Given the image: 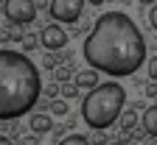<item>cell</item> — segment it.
Wrapping results in <instances>:
<instances>
[{"label": "cell", "mask_w": 157, "mask_h": 145, "mask_svg": "<svg viewBox=\"0 0 157 145\" xmlns=\"http://www.w3.org/2000/svg\"><path fill=\"white\" fill-rule=\"evenodd\" d=\"M82 53L93 73L124 78L137 73L146 61V39L129 14L107 11L93 23Z\"/></svg>", "instance_id": "1"}, {"label": "cell", "mask_w": 157, "mask_h": 145, "mask_svg": "<svg viewBox=\"0 0 157 145\" xmlns=\"http://www.w3.org/2000/svg\"><path fill=\"white\" fill-rule=\"evenodd\" d=\"M42 89V78L34 59L20 50L0 48V123L28 114Z\"/></svg>", "instance_id": "2"}, {"label": "cell", "mask_w": 157, "mask_h": 145, "mask_svg": "<svg viewBox=\"0 0 157 145\" xmlns=\"http://www.w3.org/2000/svg\"><path fill=\"white\" fill-rule=\"evenodd\" d=\"M126 103V92L118 81H107L98 84L95 89H90L82 100V117L93 131H104L107 126L118 120V114L124 112Z\"/></svg>", "instance_id": "3"}, {"label": "cell", "mask_w": 157, "mask_h": 145, "mask_svg": "<svg viewBox=\"0 0 157 145\" xmlns=\"http://www.w3.org/2000/svg\"><path fill=\"white\" fill-rule=\"evenodd\" d=\"M48 11L56 23L76 25L84 14V0H53V3H48Z\"/></svg>", "instance_id": "4"}, {"label": "cell", "mask_w": 157, "mask_h": 145, "mask_svg": "<svg viewBox=\"0 0 157 145\" xmlns=\"http://www.w3.org/2000/svg\"><path fill=\"white\" fill-rule=\"evenodd\" d=\"M3 14L9 20V25H28L36 20V6L31 0H6L3 3Z\"/></svg>", "instance_id": "5"}, {"label": "cell", "mask_w": 157, "mask_h": 145, "mask_svg": "<svg viewBox=\"0 0 157 145\" xmlns=\"http://www.w3.org/2000/svg\"><path fill=\"white\" fill-rule=\"evenodd\" d=\"M36 39H39V45H42L48 53H56V50H62V48L67 45V34L62 31V25H56V23L45 25L42 34H39Z\"/></svg>", "instance_id": "6"}, {"label": "cell", "mask_w": 157, "mask_h": 145, "mask_svg": "<svg viewBox=\"0 0 157 145\" xmlns=\"http://www.w3.org/2000/svg\"><path fill=\"white\" fill-rule=\"evenodd\" d=\"M28 126H31V134H34V137H39V134H48V131L53 129V120H51V114L34 112V114H31V120H28Z\"/></svg>", "instance_id": "7"}, {"label": "cell", "mask_w": 157, "mask_h": 145, "mask_svg": "<svg viewBox=\"0 0 157 145\" xmlns=\"http://www.w3.org/2000/svg\"><path fill=\"white\" fill-rule=\"evenodd\" d=\"M98 73H93V70H78L76 75H73V84H76V89H95L98 87Z\"/></svg>", "instance_id": "8"}, {"label": "cell", "mask_w": 157, "mask_h": 145, "mask_svg": "<svg viewBox=\"0 0 157 145\" xmlns=\"http://www.w3.org/2000/svg\"><path fill=\"white\" fill-rule=\"evenodd\" d=\"M140 126H143V131L154 140V134H157V106H149L146 112H143V117H140Z\"/></svg>", "instance_id": "9"}, {"label": "cell", "mask_w": 157, "mask_h": 145, "mask_svg": "<svg viewBox=\"0 0 157 145\" xmlns=\"http://www.w3.org/2000/svg\"><path fill=\"white\" fill-rule=\"evenodd\" d=\"M118 123H121L124 134H126V131H132V129L137 126V114H135V109H124L121 114H118Z\"/></svg>", "instance_id": "10"}, {"label": "cell", "mask_w": 157, "mask_h": 145, "mask_svg": "<svg viewBox=\"0 0 157 145\" xmlns=\"http://www.w3.org/2000/svg\"><path fill=\"white\" fill-rule=\"evenodd\" d=\"M48 109H51V112H53L56 117H65V114L70 112V106H67V103H65L62 98H53V100L48 103Z\"/></svg>", "instance_id": "11"}, {"label": "cell", "mask_w": 157, "mask_h": 145, "mask_svg": "<svg viewBox=\"0 0 157 145\" xmlns=\"http://www.w3.org/2000/svg\"><path fill=\"white\" fill-rule=\"evenodd\" d=\"M20 45H23V50H20V53H31V50H36V45H39V39L34 36V34H23V39H20Z\"/></svg>", "instance_id": "12"}, {"label": "cell", "mask_w": 157, "mask_h": 145, "mask_svg": "<svg viewBox=\"0 0 157 145\" xmlns=\"http://www.w3.org/2000/svg\"><path fill=\"white\" fill-rule=\"evenodd\" d=\"M59 145H90V142H87L84 134H67V137L59 140Z\"/></svg>", "instance_id": "13"}, {"label": "cell", "mask_w": 157, "mask_h": 145, "mask_svg": "<svg viewBox=\"0 0 157 145\" xmlns=\"http://www.w3.org/2000/svg\"><path fill=\"white\" fill-rule=\"evenodd\" d=\"M59 95H62V100H67V98H76V95H78V89H76L73 81H65V84L59 87Z\"/></svg>", "instance_id": "14"}, {"label": "cell", "mask_w": 157, "mask_h": 145, "mask_svg": "<svg viewBox=\"0 0 157 145\" xmlns=\"http://www.w3.org/2000/svg\"><path fill=\"white\" fill-rule=\"evenodd\" d=\"M87 142H90V145H107L109 140H107V134H104V131H93V134L87 137Z\"/></svg>", "instance_id": "15"}, {"label": "cell", "mask_w": 157, "mask_h": 145, "mask_svg": "<svg viewBox=\"0 0 157 145\" xmlns=\"http://www.w3.org/2000/svg\"><path fill=\"white\" fill-rule=\"evenodd\" d=\"M56 64H59L56 53H45V56H42V67H45V70H56Z\"/></svg>", "instance_id": "16"}, {"label": "cell", "mask_w": 157, "mask_h": 145, "mask_svg": "<svg viewBox=\"0 0 157 145\" xmlns=\"http://www.w3.org/2000/svg\"><path fill=\"white\" fill-rule=\"evenodd\" d=\"M56 78H59V81L65 84V81L70 78V70H67V67H56Z\"/></svg>", "instance_id": "17"}, {"label": "cell", "mask_w": 157, "mask_h": 145, "mask_svg": "<svg viewBox=\"0 0 157 145\" xmlns=\"http://www.w3.org/2000/svg\"><path fill=\"white\" fill-rule=\"evenodd\" d=\"M20 145H39V137H34V134H25L23 140H20Z\"/></svg>", "instance_id": "18"}, {"label": "cell", "mask_w": 157, "mask_h": 145, "mask_svg": "<svg viewBox=\"0 0 157 145\" xmlns=\"http://www.w3.org/2000/svg\"><path fill=\"white\" fill-rule=\"evenodd\" d=\"M154 78H157V61L149 59V81H154Z\"/></svg>", "instance_id": "19"}, {"label": "cell", "mask_w": 157, "mask_h": 145, "mask_svg": "<svg viewBox=\"0 0 157 145\" xmlns=\"http://www.w3.org/2000/svg\"><path fill=\"white\" fill-rule=\"evenodd\" d=\"M146 95L154 100V95H157V87H154V81H146Z\"/></svg>", "instance_id": "20"}, {"label": "cell", "mask_w": 157, "mask_h": 145, "mask_svg": "<svg viewBox=\"0 0 157 145\" xmlns=\"http://www.w3.org/2000/svg\"><path fill=\"white\" fill-rule=\"evenodd\" d=\"M51 131H53V137H62V134H65V126H56V123H53Z\"/></svg>", "instance_id": "21"}, {"label": "cell", "mask_w": 157, "mask_h": 145, "mask_svg": "<svg viewBox=\"0 0 157 145\" xmlns=\"http://www.w3.org/2000/svg\"><path fill=\"white\" fill-rule=\"evenodd\" d=\"M0 145H14V140L11 137H0Z\"/></svg>", "instance_id": "22"}]
</instances>
